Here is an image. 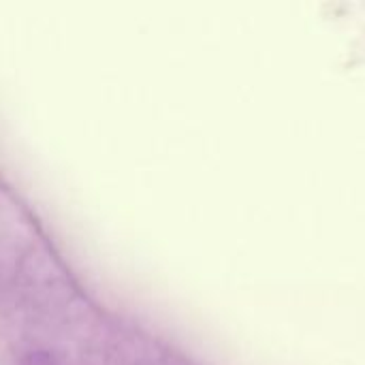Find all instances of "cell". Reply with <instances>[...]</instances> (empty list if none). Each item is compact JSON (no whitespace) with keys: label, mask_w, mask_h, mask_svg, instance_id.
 Masks as SVG:
<instances>
[{"label":"cell","mask_w":365,"mask_h":365,"mask_svg":"<svg viewBox=\"0 0 365 365\" xmlns=\"http://www.w3.org/2000/svg\"><path fill=\"white\" fill-rule=\"evenodd\" d=\"M24 365H58L47 353H32L30 357H26Z\"/></svg>","instance_id":"6da1fadb"}]
</instances>
